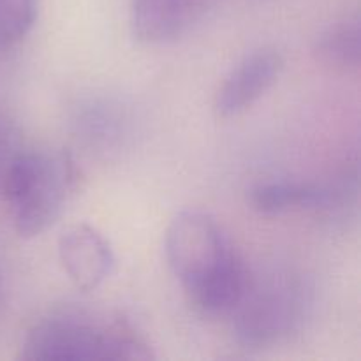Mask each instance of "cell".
<instances>
[{"instance_id":"obj_8","label":"cell","mask_w":361,"mask_h":361,"mask_svg":"<svg viewBox=\"0 0 361 361\" xmlns=\"http://www.w3.org/2000/svg\"><path fill=\"white\" fill-rule=\"evenodd\" d=\"M204 4L207 0H130V32L148 46L175 42L200 21Z\"/></svg>"},{"instance_id":"obj_6","label":"cell","mask_w":361,"mask_h":361,"mask_svg":"<svg viewBox=\"0 0 361 361\" xmlns=\"http://www.w3.org/2000/svg\"><path fill=\"white\" fill-rule=\"evenodd\" d=\"M284 56L275 48H261L243 56L215 94L219 118H233L252 108L281 78Z\"/></svg>"},{"instance_id":"obj_7","label":"cell","mask_w":361,"mask_h":361,"mask_svg":"<svg viewBox=\"0 0 361 361\" xmlns=\"http://www.w3.org/2000/svg\"><path fill=\"white\" fill-rule=\"evenodd\" d=\"M59 257L71 282L80 291H94L111 277L115 252L101 231L88 224H78L62 233Z\"/></svg>"},{"instance_id":"obj_1","label":"cell","mask_w":361,"mask_h":361,"mask_svg":"<svg viewBox=\"0 0 361 361\" xmlns=\"http://www.w3.org/2000/svg\"><path fill=\"white\" fill-rule=\"evenodd\" d=\"M169 270L189 302L208 317H228L242 296L249 268L214 217L185 210L168 226Z\"/></svg>"},{"instance_id":"obj_2","label":"cell","mask_w":361,"mask_h":361,"mask_svg":"<svg viewBox=\"0 0 361 361\" xmlns=\"http://www.w3.org/2000/svg\"><path fill=\"white\" fill-rule=\"evenodd\" d=\"M23 360H150V345L122 317L83 307H62L28 330Z\"/></svg>"},{"instance_id":"obj_5","label":"cell","mask_w":361,"mask_h":361,"mask_svg":"<svg viewBox=\"0 0 361 361\" xmlns=\"http://www.w3.org/2000/svg\"><path fill=\"white\" fill-rule=\"evenodd\" d=\"M356 196V173L342 171L326 180H271L250 189L249 201L261 215L334 214Z\"/></svg>"},{"instance_id":"obj_9","label":"cell","mask_w":361,"mask_h":361,"mask_svg":"<svg viewBox=\"0 0 361 361\" xmlns=\"http://www.w3.org/2000/svg\"><path fill=\"white\" fill-rule=\"evenodd\" d=\"M360 20L345 18L330 25L316 39L317 59L337 69H356L360 66Z\"/></svg>"},{"instance_id":"obj_3","label":"cell","mask_w":361,"mask_h":361,"mask_svg":"<svg viewBox=\"0 0 361 361\" xmlns=\"http://www.w3.org/2000/svg\"><path fill=\"white\" fill-rule=\"evenodd\" d=\"M76 161L63 150H21L7 175L2 196L20 236L48 231L78 189Z\"/></svg>"},{"instance_id":"obj_10","label":"cell","mask_w":361,"mask_h":361,"mask_svg":"<svg viewBox=\"0 0 361 361\" xmlns=\"http://www.w3.org/2000/svg\"><path fill=\"white\" fill-rule=\"evenodd\" d=\"M37 0H0V53L23 41L34 27Z\"/></svg>"},{"instance_id":"obj_11","label":"cell","mask_w":361,"mask_h":361,"mask_svg":"<svg viewBox=\"0 0 361 361\" xmlns=\"http://www.w3.org/2000/svg\"><path fill=\"white\" fill-rule=\"evenodd\" d=\"M21 148L18 147L16 136H14L13 127L7 123V120L0 115V196L4 192L7 175L13 166L14 159L20 154Z\"/></svg>"},{"instance_id":"obj_4","label":"cell","mask_w":361,"mask_h":361,"mask_svg":"<svg viewBox=\"0 0 361 361\" xmlns=\"http://www.w3.org/2000/svg\"><path fill=\"white\" fill-rule=\"evenodd\" d=\"M312 307V293L288 270L250 274L229 314L236 342L245 349H268L302 330Z\"/></svg>"}]
</instances>
